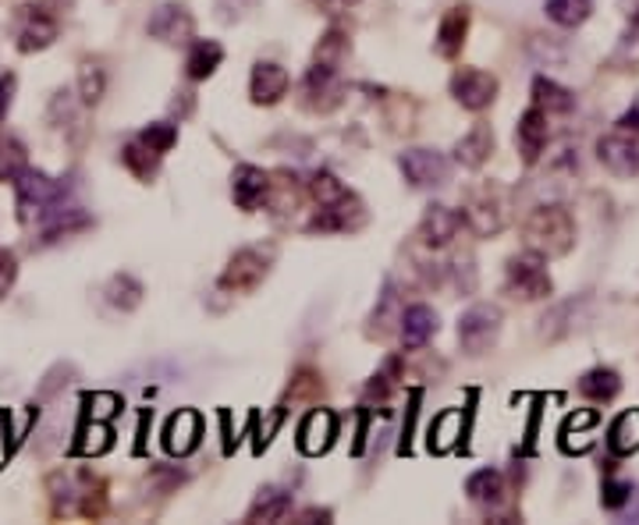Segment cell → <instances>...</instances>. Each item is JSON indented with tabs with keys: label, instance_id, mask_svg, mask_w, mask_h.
Here are the masks:
<instances>
[{
	"label": "cell",
	"instance_id": "cell-1",
	"mask_svg": "<svg viewBox=\"0 0 639 525\" xmlns=\"http://www.w3.org/2000/svg\"><path fill=\"white\" fill-rule=\"evenodd\" d=\"M72 189L57 178H50L43 171H29L14 181V199H19V220L25 228H43L46 220H54L69 202Z\"/></svg>",
	"mask_w": 639,
	"mask_h": 525
},
{
	"label": "cell",
	"instance_id": "cell-2",
	"mask_svg": "<svg viewBox=\"0 0 639 525\" xmlns=\"http://www.w3.org/2000/svg\"><path fill=\"white\" fill-rule=\"evenodd\" d=\"M572 242H576V224L565 207H541L526 217V245L541 252L544 260L565 256Z\"/></svg>",
	"mask_w": 639,
	"mask_h": 525
},
{
	"label": "cell",
	"instance_id": "cell-3",
	"mask_svg": "<svg viewBox=\"0 0 639 525\" xmlns=\"http://www.w3.org/2000/svg\"><path fill=\"white\" fill-rule=\"evenodd\" d=\"M462 224L473 228L480 239H491L504 224H509V192L497 181H483L476 189H469L462 202Z\"/></svg>",
	"mask_w": 639,
	"mask_h": 525
},
{
	"label": "cell",
	"instance_id": "cell-4",
	"mask_svg": "<svg viewBox=\"0 0 639 525\" xmlns=\"http://www.w3.org/2000/svg\"><path fill=\"white\" fill-rule=\"evenodd\" d=\"M271 263H274V249L271 245H249V249H239L234 256L228 260L221 281H217V287L228 295H249L256 292V287L266 281V274H271Z\"/></svg>",
	"mask_w": 639,
	"mask_h": 525
},
{
	"label": "cell",
	"instance_id": "cell-5",
	"mask_svg": "<svg viewBox=\"0 0 639 525\" xmlns=\"http://www.w3.org/2000/svg\"><path fill=\"white\" fill-rule=\"evenodd\" d=\"M504 287L523 298V302H536V298H547L551 295V274H547V260L541 252H523V256H512L509 270H504Z\"/></svg>",
	"mask_w": 639,
	"mask_h": 525
},
{
	"label": "cell",
	"instance_id": "cell-6",
	"mask_svg": "<svg viewBox=\"0 0 639 525\" xmlns=\"http://www.w3.org/2000/svg\"><path fill=\"white\" fill-rule=\"evenodd\" d=\"M50 497H54L57 515H75V512H93V486L96 480L82 469H64L50 476Z\"/></svg>",
	"mask_w": 639,
	"mask_h": 525
},
{
	"label": "cell",
	"instance_id": "cell-7",
	"mask_svg": "<svg viewBox=\"0 0 639 525\" xmlns=\"http://www.w3.org/2000/svg\"><path fill=\"white\" fill-rule=\"evenodd\" d=\"M501 309L497 306H473L459 319V345L469 355H483L497 345L501 337Z\"/></svg>",
	"mask_w": 639,
	"mask_h": 525
},
{
	"label": "cell",
	"instance_id": "cell-8",
	"mask_svg": "<svg viewBox=\"0 0 639 525\" xmlns=\"http://www.w3.org/2000/svg\"><path fill=\"white\" fill-rule=\"evenodd\" d=\"M597 157L618 178H636L639 175V132L615 125L604 139L597 143Z\"/></svg>",
	"mask_w": 639,
	"mask_h": 525
},
{
	"label": "cell",
	"instance_id": "cell-9",
	"mask_svg": "<svg viewBox=\"0 0 639 525\" xmlns=\"http://www.w3.org/2000/svg\"><path fill=\"white\" fill-rule=\"evenodd\" d=\"M398 167L401 175H406L409 185L416 189H441L451 178V164L444 154H437V149H427V146H416V149H406V154L398 157Z\"/></svg>",
	"mask_w": 639,
	"mask_h": 525
},
{
	"label": "cell",
	"instance_id": "cell-10",
	"mask_svg": "<svg viewBox=\"0 0 639 525\" xmlns=\"http://www.w3.org/2000/svg\"><path fill=\"white\" fill-rule=\"evenodd\" d=\"M57 40V19L43 8H19V19H14V46L22 54H36V50H46Z\"/></svg>",
	"mask_w": 639,
	"mask_h": 525
},
{
	"label": "cell",
	"instance_id": "cell-11",
	"mask_svg": "<svg viewBox=\"0 0 639 525\" xmlns=\"http://www.w3.org/2000/svg\"><path fill=\"white\" fill-rule=\"evenodd\" d=\"M451 96L459 99L465 111H486L497 99V78L483 67H459L451 75Z\"/></svg>",
	"mask_w": 639,
	"mask_h": 525
},
{
	"label": "cell",
	"instance_id": "cell-12",
	"mask_svg": "<svg viewBox=\"0 0 639 525\" xmlns=\"http://www.w3.org/2000/svg\"><path fill=\"white\" fill-rule=\"evenodd\" d=\"M271 189H274V181L271 175L263 171V167H252V164H239L234 167V175H231V199H234V207L252 213V210H260L271 202Z\"/></svg>",
	"mask_w": 639,
	"mask_h": 525
},
{
	"label": "cell",
	"instance_id": "cell-13",
	"mask_svg": "<svg viewBox=\"0 0 639 525\" xmlns=\"http://www.w3.org/2000/svg\"><path fill=\"white\" fill-rule=\"evenodd\" d=\"M363 220H366L363 202L356 199V192H345L342 199H334V202H320L316 217L310 220V231H320V234L356 231V228H363Z\"/></svg>",
	"mask_w": 639,
	"mask_h": 525
},
{
	"label": "cell",
	"instance_id": "cell-14",
	"mask_svg": "<svg viewBox=\"0 0 639 525\" xmlns=\"http://www.w3.org/2000/svg\"><path fill=\"white\" fill-rule=\"evenodd\" d=\"M146 32L154 40L167 43V46H185L196 36V19H192L185 4H160L154 11V19H149Z\"/></svg>",
	"mask_w": 639,
	"mask_h": 525
},
{
	"label": "cell",
	"instance_id": "cell-15",
	"mask_svg": "<svg viewBox=\"0 0 639 525\" xmlns=\"http://www.w3.org/2000/svg\"><path fill=\"white\" fill-rule=\"evenodd\" d=\"M338 64L334 61H320L313 57L310 72H306V82H302V96H306V104L313 111H327L338 104Z\"/></svg>",
	"mask_w": 639,
	"mask_h": 525
},
{
	"label": "cell",
	"instance_id": "cell-16",
	"mask_svg": "<svg viewBox=\"0 0 639 525\" xmlns=\"http://www.w3.org/2000/svg\"><path fill=\"white\" fill-rule=\"evenodd\" d=\"M459 231H462V213L451 210V207H441V202H433V207H427L423 220H419L416 239L423 242L427 249H444V245L455 242Z\"/></svg>",
	"mask_w": 639,
	"mask_h": 525
},
{
	"label": "cell",
	"instance_id": "cell-17",
	"mask_svg": "<svg viewBox=\"0 0 639 525\" xmlns=\"http://www.w3.org/2000/svg\"><path fill=\"white\" fill-rule=\"evenodd\" d=\"M547 111L541 107H530L523 117H518V125H515V146H518V154H523V164H536L541 160V154L547 149Z\"/></svg>",
	"mask_w": 639,
	"mask_h": 525
},
{
	"label": "cell",
	"instance_id": "cell-18",
	"mask_svg": "<svg viewBox=\"0 0 639 525\" xmlns=\"http://www.w3.org/2000/svg\"><path fill=\"white\" fill-rule=\"evenodd\" d=\"M289 86H292L289 72L274 61H260L249 75V96H252V104H260V107L277 104V99L289 93Z\"/></svg>",
	"mask_w": 639,
	"mask_h": 525
},
{
	"label": "cell",
	"instance_id": "cell-19",
	"mask_svg": "<svg viewBox=\"0 0 639 525\" xmlns=\"http://www.w3.org/2000/svg\"><path fill=\"white\" fill-rule=\"evenodd\" d=\"M334 437H338V419H334V412L313 409L298 427V448L302 454H313L316 459V454H324L334 444Z\"/></svg>",
	"mask_w": 639,
	"mask_h": 525
},
{
	"label": "cell",
	"instance_id": "cell-20",
	"mask_svg": "<svg viewBox=\"0 0 639 525\" xmlns=\"http://www.w3.org/2000/svg\"><path fill=\"white\" fill-rule=\"evenodd\" d=\"M199 437H203V419H199L192 409H181V412H175L171 419H167L164 448H167V454H178V459H185V454L199 444Z\"/></svg>",
	"mask_w": 639,
	"mask_h": 525
},
{
	"label": "cell",
	"instance_id": "cell-21",
	"mask_svg": "<svg viewBox=\"0 0 639 525\" xmlns=\"http://www.w3.org/2000/svg\"><path fill=\"white\" fill-rule=\"evenodd\" d=\"M465 36H469V8H451L441 25H437V40H433V50L441 57H459L462 46H465Z\"/></svg>",
	"mask_w": 639,
	"mask_h": 525
},
{
	"label": "cell",
	"instance_id": "cell-22",
	"mask_svg": "<svg viewBox=\"0 0 639 525\" xmlns=\"http://www.w3.org/2000/svg\"><path fill=\"white\" fill-rule=\"evenodd\" d=\"M491 154H494V132H491V125H483V122L469 128L455 143V160L462 167H473V171L491 160Z\"/></svg>",
	"mask_w": 639,
	"mask_h": 525
},
{
	"label": "cell",
	"instance_id": "cell-23",
	"mask_svg": "<svg viewBox=\"0 0 639 525\" xmlns=\"http://www.w3.org/2000/svg\"><path fill=\"white\" fill-rule=\"evenodd\" d=\"M398 324H401V342H406V348H423L437 334V313L423 306V302H416V306L401 313Z\"/></svg>",
	"mask_w": 639,
	"mask_h": 525
},
{
	"label": "cell",
	"instance_id": "cell-24",
	"mask_svg": "<svg viewBox=\"0 0 639 525\" xmlns=\"http://www.w3.org/2000/svg\"><path fill=\"white\" fill-rule=\"evenodd\" d=\"M292 512V494L289 490H281V486H263L256 501H252L249 507V522H281L284 515Z\"/></svg>",
	"mask_w": 639,
	"mask_h": 525
},
{
	"label": "cell",
	"instance_id": "cell-25",
	"mask_svg": "<svg viewBox=\"0 0 639 525\" xmlns=\"http://www.w3.org/2000/svg\"><path fill=\"white\" fill-rule=\"evenodd\" d=\"M224 61V46L217 40H196L192 50H189V61H185V72H189L192 82H203L210 78L217 67Z\"/></svg>",
	"mask_w": 639,
	"mask_h": 525
},
{
	"label": "cell",
	"instance_id": "cell-26",
	"mask_svg": "<svg viewBox=\"0 0 639 525\" xmlns=\"http://www.w3.org/2000/svg\"><path fill=\"white\" fill-rule=\"evenodd\" d=\"M465 494L473 504H483V507H497L504 501V476L497 469H480L473 476L465 480Z\"/></svg>",
	"mask_w": 639,
	"mask_h": 525
},
{
	"label": "cell",
	"instance_id": "cell-27",
	"mask_svg": "<svg viewBox=\"0 0 639 525\" xmlns=\"http://www.w3.org/2000/svg\"><path fill=\"white\" fill-rule=\"evenodd\" d=\"M533 104L547 114H568L572 107H576V96H572L565 86H558L554 78L541 75V78H533Z\"/></svg>",
	"mask_w": 639,
	"mask_h": 525
},
{
	"label": "cell",
	"instance_id": "cell-28",
	"mask_svg": "<svg viewBox=\"0 0 639 525\" xmlns=\"http://www.w3.org/2000/svg\"><path fill=\"white\" fill-rule=\"evenodd\" d=\"M618 391H621V377L608 366H597L579 380V395L590 401H611V398H618Z\"/></svg>",
	"mask_w": 639,
	"mask_h": 525
},
{
	"label": "cell",
	"instance_id": "cell-29",
	"mask_svg": "<svg viewBox=\"0 0 639 525\" xmlns=\"http://www.w3.org/2000/svg\"><path fill=\"white\" fill-rule=\"evenodd\" d=\"M547 19L562 29H579L594 14V0H547Z\"/></svg>",
	"mask_w": 639,
	"mask_h": 525
},
{
	"label": "cell",
	"instance_id": "cell-30",
	"mask_svg": "<svg viewBox=\"0 0 639 525\" xmlns=\"http://www.w3.org/2000/svg\"><path fill=\"white\" fill-rule=\"evenodd\" d=\"M104 295L114 309H122V313H132L143 302V284L132 277V274H114L104 287Z\"/></svg>",
	"mask_w": 639,
	"mask_h": 525
},
{
	"label": "cell",
	"instance_id": "cell-31",
	"mask_svg": "<svg viewBox=\"0 0 639 525\" xmlns=\"http://www.w3.org/2000/svg\"><path fill=\"white\" fill-rule=\"evenodd\" d=\"M122 160H125V167H128V171L136 175L139 181H149V178L157 175V167H160V154H154V149H149V146L139 139V135L122 149Z\"/></svg>",
	"mask_w": 639,
	"mask_h": 525
},
{
	"label": "cell",
	"instance_id": "cell-32",
	"mask_svg": "<svg viewBox=\"0 0 639 525\" xmlns=\"http://www.w3.org/2000/svg\"><path fill=\"white\" fill-rule=\"evenodd\" d=\"M29 171V154L22 139H14V135H4L0 139V181H19L22 175Z\"/></svg>",
	"mask_w": 639,
	"mask_h": 525
},
{
	"label": "cell",
	"instance_id": "cell-33",
	"mask_svg": "<svg viewBox=\"0 0 639 525\" xmlns=\"http://www.w3.org/2000/svg\"><path fill=\"white\" fill-rule=\"evenodd\" d=\"M107 90V75L104 67H99L96 61H82L78 67V93H82V104H99V96H104Z\"/></svg>",
	"mask_w": 639,
	"mask_h": 525
},
{
	"label": "cell",
	"instance_id": "cell-34",
	"mask_svg": "<svg viewBox=\"0 0 639 525\" xmlns=\"http://www.w3.org/2000/svg\"><path fill=\"white\" fill-rule=\"evenodd\" d=\"M632 416H636V412H626V416H618V419L611 422L608 448H611L615 454H632V451L639 448V433H636V427H632Z\"/></svg>",
	"mask_w": 639,
	"mask_h": 525
},
{
	"label": "cell",
	"instance_id": "cell-35",
	"mask_svg": "<svg viewBox=\"0 0 639 525\" xmlns=\"http://www.w3.org/2000/svg\"><path fill=\"white\" fill-rule=\"evenodd\" d=\"M139 139L154 149V154H167V149H171L175 143H178V128L171 125V122H154V125H146L143 132H139Z\"/></svg>",
	"mask_w": 639,
	"mask_h": 525
},
{
	"label": "cell",
	"instance_id": "cell-36",
	"mask_svg": "<svg viewBox=\"0 0 639 525\" xmlns=\"http://www.w3.org/2000/svg\"><path fill=\"white\" fill-rule=\"evenodd\" d=\"M398 372H401V359H388L384 363V369L380 372H374V380H369V387H366V398H388L395 387H398Z\"/></svg>",
	"mask_w": 639,
	"mask_h": 525
},
{
	"label": "cell",
	"instance_id": "cell-37",
	"mask_svg": "<svg viewBox=\"0 0 639 525\" xmlns=\"http://www.w3.org/2000/svg\"><path fill=\"white\" fill-rule=\"evenodd\" d=\"M348 189H345V181H338L331 171H316L310 178V196L316 199V207L320 202H334V199H342Z\"/></svg>",
	"mask_w": 639,
	"mask_h": 525
},
{
	"label": "cell",
	"instance_id": "cell-38",
	"mask_svg": "<svg viewBox=\"0 0 639 525\" xmlns=\"http://www.w3.org/2000/svg\"><path fill=\"white\" fill-rule=\"evenodd\" d=\"M632 497V483H621V480H608L600 490V504L608 507V512H621V507L629 504Z\"/></svg>",
	"mask_w": 639,
	"mask_h": 525
},
{
	"label": "cell",
	"instance_id": "cell-39",
	"mask_svg": "<svg viewBox=\"0 0 639 525\" xmlns=\"http://www.w3.org/2000/svg\"><path fill=\"white\" fill-rule=\"evenodd\" d=\"M459 412H444L441 419H437V430H430V448L433 451H444L451 440H455L459 433Z\"/></svg>",
	"mask_w": 639,
	"mask_h": 525
},
{
	"label": "cell",
	"instance_id": "cell-40",
	"mask_svg": "<svg viewBox=\"0 0 639 525\" xmlns=\"http://www.w3.org/2000/svg\"><path fill=\"white\" fill-rule=\"evenodd\" d=\"M14 281H19V260H14V252L0 249V298H4Z\"/></svg>",
	"mask_w": 639,
	"mask_h": 525
},
{
	"label": "cell",
	"instance_id": "cell-41",
	"mask_svg": "<svg viewBox=\"0 0 639 525\" xmlns=\"http://www.w3.org/2000/svg\"><path fill=\"white\" fill-rule=\"evenodd\" d=\"M14 86H19V82H14V75H11V72H8V75H0V122H4L8 111H11Z\"/></svg>",
	"mask_w": 639,
	"mask_h": 525
},
{
	"label": "cell",
	"instance_id": "cell-42",
	"mask_svg": "<svg viewBox=\"0 0 639 525\" xmlns=\"http://www.w3.org/2000/svg\"><path fill=\"white\" fill-rule=\"evenodd\" d=\"M615 125H621V128H632V132H639V99H636V104L626 111V114H621L618 117V122Z\"/></svg>",
	"mask_w": 639,
	"mask_h": 525
},
{
	"label": "cell",
	"instance_id": "cell-43",
	"mask_svg": "<svg viewBox=\"0 0 639 525\" xmlns=\"http://www.w3.org/2000/svg\"><path fill=\"white\" fill-rule=\"evenodd\" d=\"M324 8H331V11H345V8H352V4H359V0H320Z\"/></svg>",
	"mask_w": 639,
	"mask_h": 525
}]
</instances>
